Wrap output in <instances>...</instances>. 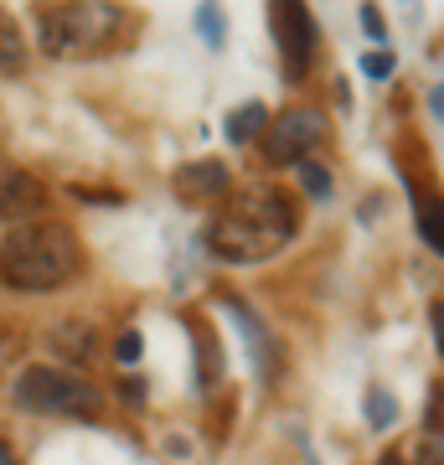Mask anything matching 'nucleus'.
<instances>
[{
	"label": "nucleus",
	"instance_id": "20e7f679",
	"mask_svg": "<svg viewBox=\"0 0 444 465\" xmlns=\"http://www.w3.org/2000/svg\"><path fill=\"white\" fill-rule=\"evenodd\" d=\"M11 403L26 414H63V419H94L104 409V393L94 378H78L67 367H26L11 382Z\"/></svg>",
	"mask_w": 444,
	"mask_h": 465
},
{
	"label": "nucleus",
	"instance_id": "b1692460",
	"mask_svg": "<svg viewBox=\"0 0 444 465\" xmlns=\"http://www.w3.org/2000/svg\"><path fill=\"white\" fill-rule=\"evenodd\" d=\"M382 465H403V455H382ZM429 465H439V445H429Z\"/></svg>",
	"mask_w": 444,
	"mask_h": 465
},
{
	"label": "nucleus",
	"instance_id": "a878e982",
	"mask_svg": "<svg viewBox=\"0 0 444 465\" xmlns=\"http://www.w3.org/2000/svg\"><path fill=\"white\" fill-rule=\"evenodd\" d=\"M0 465H21L16 450H11V440H0Z\"/></svg>",
	"mask_w": 444,
	"mask_h": 465
},
{
	"label": "nucleus",
	"instance_id": "f3484780",
	"mask_svg": "<svg viewBox=\"0 0 444 465\" xmlns=\"http://www.w3.org/2000/svg\"><path fill=\"white\" fill-rule=\"evenodd\" d=\"M419 232H424V249L439 253L444 249V232H439V197L419 202Z\"/></svg>",
	"mask_w": 444,
	"mask_h": 465
},
{
	"label": "nucleus",
	"instance_id": "aec40b11",
	"mask_svg": "<svg viewBox=\"0 0 444 465\" xmlns=\"http://www.w3.org/2000/svg\"><path fill=\"white\" fill-rule=\"evenodd\" d=\"M357 21H362V32L372 36V42H382V47H388V21H382L378 5H362V11H357Z\"/></svg>",
	"mask_w": 444,
	"mask_h": 465
},
{
	"label": "nucleus",
	"instance_id": "6ab92c4d",
	"mask_svg": "<svg viewBox=\"0 0 444 465\" xmlns=\"http://www.w3.org/2000/svg\"><path fill=\"white\" fill-rule=\"evenodd\" d=\"M362 73L372 78V84H388V78L398 73V57H393L388 47H382V52H367V57H362Z\"/></svg>",
	"mask_w": 444,
	"mask_h": 465
},
{
	"label": "nucleus",
	"instance_id": "ddd939ff",
	"mask_svg": "<svg viewBox=\"0 0 444 465\" xmlns=\"http://www.w3.org/2000/svg\"><path fill=\"white\" fill-rule=\"evenodd\" d=\"M21 67H26V36L11 11H0V73H21Z\"/></svg>",
	"mask_w": 444,
	"mask_h": 465
},
{
	"label": "nucleus",
	"instance_id": "1a4fd4ad",
	"mask_svg": "<svg viewBox=\"0 0 444 465\" xmlns=\"http://www.w3.org/2000/svg\"><path fill=\"white\" fill-rule=\"evenodd\" d=\"M47 207V186L36 182L32 171L21 166H0V223H26L32 213Z\"/></svg>",
	"mask_w": 444,
	"mask_h": 465
},
{
	"label": "nucleus",
	"instance_id": "dca6fc26",
	"mask_svg": "<svg viewBox=\"0 0 444 465\" xmlns=\"http://www.w3.org/2000/svg\"><path fill=\"white\" fill-rule=\"evenodd\" d=\"M197 36L217 52L222 42H228V16H222L217 5H197Z\"/></svg>",
	"mask_w": 444,
	"mask_h": 465
},
{
	"label": "nucleus",
	"instance_id": "4468645a",
	"mask_svg": "<svg viewBox=\"0 0 444 465\" xmlns=\"http://www.w3.org/2000/svg\"><path fill=\"white\" fill-rule=\"evenodd\" d=\"M362 409H367V424H372L378 434L398 424V393H393V388H382V382H372V388H367Z\"/></svg>",
	"mask_w": 444,
	"mask_h": 465
},
{
	"label": "nucleus",
	"instance_id": "f03ea898",
	"mask_svg": "<svg viewBox=\"0 0 444 465\" xmlns=\"http://www.w3.org/2000/svg\"><path fill=\"white\" fill-rule=\"evenodd\" d=\"M83 269V238L73 223L57 217H36L21 223L0 238V284L16 295H42V290H63Z\"/></svg>",
	"mask_w": 444,
	"mask_h": 465
},
{
	"label": "nucleus",
	"instance_id": "393cba45",
	"mask_svg": "<svg viewBox=\"0 0 444 465\" xmlns=\"http://www.w3.org/2000/svg\"><path fill=\"white\" fill-rule=\"evenodd\" d=\"M336 104H341V114L351 109V88H346V78H336Z\"/></svg>",
	"mask_w": 444,
	"mask_h": 465
},
{
	"label": "nucleus",
	"instance_id": "2eb2a0df",
	"mask_svg": "<svg viewBox=\"0 0 444 465\" xmlns=\"http://www.w3.org/2000/svg\"><path fill=\"white\" fill-rule=\"evenodd\" d=\"M300 186H305V197L311 202H331V192H336V182H331V166H321V161H300Z\"/></svg>",
	"mask_w": 444,
	"mask_h": 465
},
{
	"label": "nucleus",
	"instance_id": "39448f33",
	"mask_svg": "<svg viewBox=\"0 0 444 465\" xmlns=\"http://www.w3.org/2000/svg\"><path fill=\"white\" fill-rule=\"evenodd\" d=\"M326 140V114L315 104H290L280 119L263 124V155L269 166H300L311 161V150Z\"/></svg>",
	"mask_w": 444,
	"mask_h": 465
},
{
	"label": "nucleus",
	"instance_id": "0eeeda50",
	"mask_svg": "<svg viewBox=\"0 0 444 465\" xmlns=\"http://www.w3.org/2000/svg\"><path fill=\"white\" fill-rule=\"evenodd\" d=\"M217 305L232 316V326L243 331V341H248V362H253V372L263 378V388H280V378H284V347H280V336L269 331L259 321V311L248 305L238 290H217Z\"/></svg>",
	"mask_w": 444,
	"mask_h": 465
},
{
	"label": "nucleus",
	"instance_id": "a211bd4d",
	"mask_svg": "<svg viewBox=\"0 0 444 465\" xmlns=\"http://www.w3.org/2000/svg\"><path fill=\"white\" fill-rule=\"evenodd\" d=\"M140 357H145V336H140V326L119 331V341H114V362H119V367H134Z\"/></svg>",
	"mask_w": 444,
	"mask_h": 465
},
{
	"label": "nucleus",
	"instance_id": "7ed1b4c3",
	"mask_svg": "<svg viewBox=\"0 0 444 465\" xmlns=\"http://www.w3.org/2000/svg\"><path fill=\"white\" fill-rule=\"evenodd\" d=\"M124 32V11L119 5H36V42L47 57H88L104 52L114 36Z\"/></svg>",
	"mask_w": 444,
	"mask_h": 465
},
{
	"label": "nucleus",
	"instance_id": "f257e3e1",
	"mask_svg": "<svg viewBox=\"0 0 444 465\" xmlns=\"http://www.w3.org/2000/svg\"><path fill=\"white\" fill-rule=\"evenodd\" d=\"M300 207L284 186H248L228 202V213H217L207 223V249L222 264H263L295 238Z\"/></svg>",
	"mask_w": 444,
	"mask_h": 465
},
{
	"label": "nucleus",
	"instance_id": "4be33fe9",
	"mask_svg": "<svg viewBox=\"0 0 444 465\" xmlns=\"http://www.w3.org/2000/svg\"><path fill=\"white\" fill-rule=\"evenodd\" d=\"M119 399L130 403V409H140V403H145V378H124L119 382Z\"/></svg>",
	"mask_w": 444,
	"mask_h": 465
},
{
	"label": "nucleus",
	"instance_id": "9b49d317",
	"mask_svg": "<svg viewBox=\"0 0 444 465\" xmlns=\"http://www.w3.org/2000/svg\"><path fill=\"white\" fill-rule=\"evenodd\" d=\"M47 347L67 362H88L94 357V321H57L47 336Z\"/></svg>",
	"mask_w": 444,
	"mask_h": 465
},
{
	"label": "nucleus",
	"instance_id": "412c9836",
	"mask_svg": "<svg viewBox=\"0 0 444 465\" xmlns=\"http://www.w3.org/2000/svg\"><path fill=\"white\" fill-rule=\"evenodd\" d=\"M73 197L78 202H104V207H119L124 192H109V186H73Z\"/></svg>",
	"mask_w": 444,
	"mask_h": 465
},
{
	"label": "nucleus",
	"instance_id": "f8f14e48",
	"mask_svg": "<svg viewBox=\"0 0 444 465\" xmlns=\"http://www.w3.org/2000/svg\"><path fill=\"white\" fill-rule=\"evenodd\" d=\"M263 124H269V109H263L259 99H248V104H238V109L228 114V124H222V130H228L232 145H248L253 134H263Z\"/></svg>",
	"mask_w": 444,
	"mask_h": 465
},
{
	"label": "nucleus",
	"instance_id": "9d476101",
	"mask_svg": "<svg viewBox=\"0 0 444 465\" xmlns=\"http://www.w3.org/2000/svg\"><path fill=\"white\" fill-rule=\"evenodd\" d=\"M171 186H176V197H186V202H217V197L232 192V171H228V161L207 155V161H192V166L176 171Z\"/></svg>",
	"mask_w": 444,
	"mask_h": 465
},
{
	"label": "nucleus",
	"instance_id": "6e6552de",
	"mask_svg": "<svg viewBox=\"0 0 444 465\" xmlns=\"http://www.w3.org/2000/svg\"><path fill=\"white\" fill-rule=\"evenodd\" d=\"M186 331H192V351H197V393L202 399H212L217 388H222V372H228V357H222V341H217L212 321L202 316V311H186Z\"/></svg>",
	"mask_w": 444,
	"mask_h": 465
},
{
	"label": "nucleus",
	"instance_id": "5701e85b",
	"mask_svg": "<svg viewBox=\"0 0 444 465\" xmlns=\"http://www.w3.org/2000/svg\"><path fill=\"white\" fill-rule=\"evenodd\" d=\"M429 119H434V124L444 119V94H439V84L429 88Z\"/></svg>",
	"mask_w": 444,
	"mask_h": 465
},
{
	"label": "nucleus",
	"instance_id": "423d86ee",
	"mask_svg": "<svg viewBox=\"0 0 444 465\" xmlns=\"http://www.w3.org/2000/svg\"><path fill=\"white\" fill-rule=\"evenodd\" d=\"M269 32L280 42V57H284V78L300 84L305 73L315 67V52H321V26L305 5H290V0H274L269 5Z\"/></svg>",
	"mask_w": 444,
	"mask_h": 465
}]
</instances>
